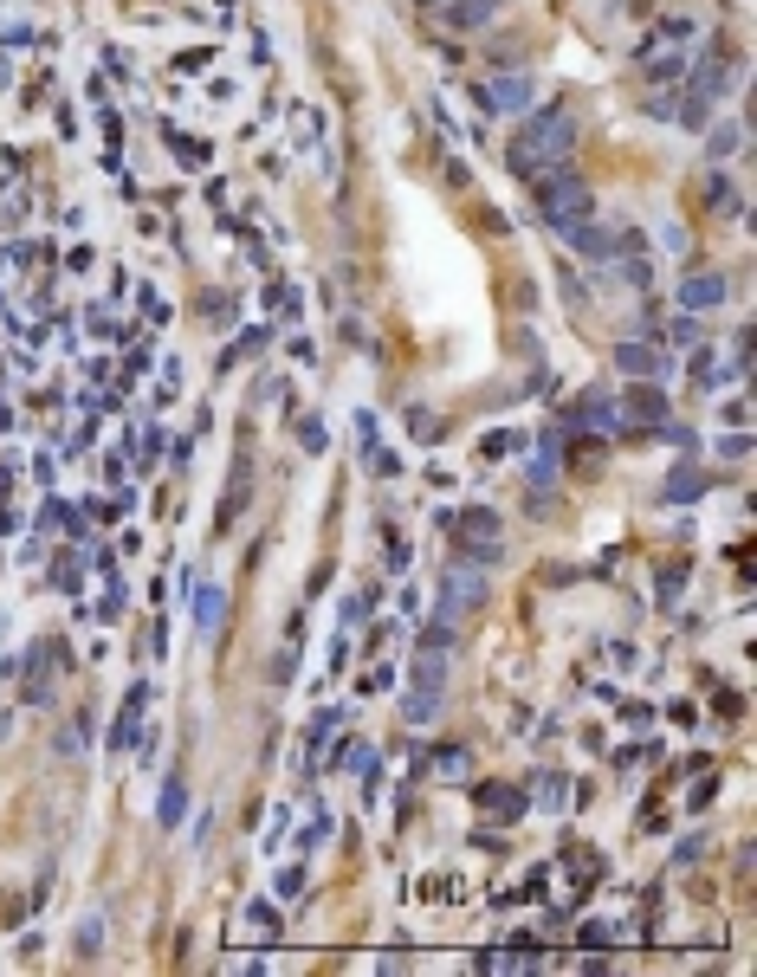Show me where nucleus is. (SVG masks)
Returning a JSON list of instances; mask_svg holds the SVG:
<instances>
[{
	"label": "nucleus",
	"instance_id": "1",
	"mask_svg": "<svg viewBox=\"0 0 757 977\" xmlns=\"http://www.w3.org/2000/svg\"><path fill=\"white\" fill-rule=\"evenodd\" d=\"M570 149H576V123H570V110H538V117H531L525 130L512 136L505 162H512L518 175H544V169H557Z\"/></svg>",
	"mask_w": 757,
	"mask_h": 977
},
{
	"label": "nucleus",
	"instance_id": "2",
	"mask_svg": "<svg viewBox=\"0 0 757 977\" xmlns=\"http://www.w3.org/2000/svg\"><path fill=\"white\" fill-rule=\"evenodd\" d=\"M538 208H544V220L550 227H563V233H583V220H589V188L576 182V175H550V182L538 188Z\"/></svg>",
	"mask_w": 757,
	"mask_h": 977
},
{
	"label": "nucleus",
	"instance_id": "3",
	"mask_svg": "<svg viewBox=\"0 0 757 977\" xmlns=\"http://www.w3.org/2000/svg\"><path fill=\"white\" fill-rule=\"evenodd\" d=\"M453 538L473 550L479 563H492V557H499V544H505V518H499V512H486V505H473V512L453 518Z\"/></svg>",
	"mask_w": 757,
	"mask_h": 977
},
{
	"label": "nucleus",
	"instance_id": "4",
	"mask_svg": "<svg viewBox=\"0 0 757 977\" xmlns=\"http://www.w3.org/2000/svg\"><path fill=\"white\" fill-rule=\"evenodd\" d=\"M447 648H453L447 622L421 635V654H415V693H421V699H434V693H440V680H447Z\"/></svg>",
	"mask_w": 757,
	"mask_h": 977
},
{
	"label": "nucleus",
	"instance_id": "5",
	"mask_svg": "<svg viewBox=\"0 0 757 977\" xmlns=\"http://www.w3.org/2000/svg\"><path fill=\"white\" fill-rule=\"evenodd\" d=\"M479 596H486V583H479L473 570H453L447 583H440V622H460L466 609H479Z\"/></svg>",
	"mask_w": 757,
	"mask_h": 977
},
{
	"label": "nucleus",
	"instance_id": "6",
	"mask_svg": "<svg viewBox=\"0 0 757 977\" xmlns=\"http://www.w3.org/2000/svg\"><path fill=\"white\" fill-rule=\"evenodd\" d=\"M615 363H622L628 376H654V369L667 363V356H660V350H648V343H622V350H615Z\"/></svg>",
	"mask_w": 757,
	"mask_h": 977
},
{
	"label": "nucleus",
	"instance_id": "7",
	"mask_svg": "<svg viewBox=\"0 0 757 977\" xmlns=\"http://www.w3.org/2000/svg\"><path fill=\"white\" fill-rule=\"evenodd\" d=\"M719 298H725V279H719V272H712V279H706V272H693V279H686V305H693V311L719 305Z\"/></svg>",
	"mask_w": 757,
	"mask_h": 977
},
{
	"label": "nucleus",
	"instance_id": "8",
	"mask_svg": "<svg viewBox=\"0 0 757 977\" xmlns=\"http://www.w3.org/2000/svg\"><path fill=\"white\" fill-rule=\"evenodd\" d=\"M499 13V0H460L453 7V26H479V20H492Z\"/></svg>",
	"mask_w": 757,
	"mask_h": 977
},
{
	"label": "nucleus",
	"instance_id": "9",
	"mask_svg": "<svg viewBox=\"0 0 757 977\" xmlns=\"http://www.w3.org/2000/svg\"><path fill=\"white\" fill-rule=\"evenodd\" d=\"M492 98H499L492 110H518V104H525V78H499V85H492Z\"/></svg>",
	"mask_w": 757,
	"mask_h": 977
}]
</instances>
